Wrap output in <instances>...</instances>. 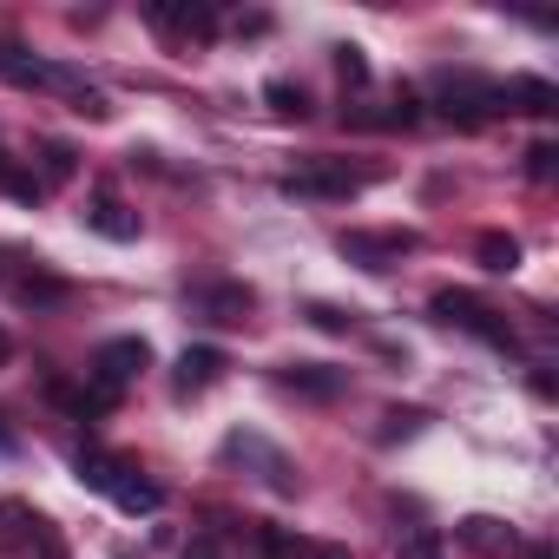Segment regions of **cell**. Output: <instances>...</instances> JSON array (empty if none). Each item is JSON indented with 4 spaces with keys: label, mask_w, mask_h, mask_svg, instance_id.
I'll use <instances>...</instances> for the list:
<instances>
[{
    "label": "cell",
    "mask_w": 559,
    "mask_h": 559,
    "mask_svg": "<svg viewBox=\"0 0 559 559\" xmlns=\"http://www.w3.org/2000/svg\"><path fill=\"white\" fill-rule=\"evenodd\" d=\"M474 250H480V263H487V270H500V276H507V270H520V237H507V230H480V243H474Z\"/></svg>",
    "instance_id": "cell-16"
},
{
    "label": "cell",
    "mask_w": 559,
    "mask_h": 559,
    "mask_svg": "<svg viewBox=\"0 0 559 559\" xmlns=\"http://www.w3.org/2000/svg\"><path fill=\"white\" fill-rule=\"evenodd\" d=\"M552 106H559L552 80H533V73H520V80H507V86H500V112H533V119H546Z\"/></svg>",
    "instance_id": "cell-10"
},
{
    "label": "cell",
    "mask_w": 559,
    "mask_h": 559,
    "mask_svg": "<svg viewBox=\"0 0 559 559\" xmlns=\"http://www.w3.org/2000/svg\"><path fill=\"white\" fill-rule=\"evenodd\" d=\"M185 559H224V552H217V539L204 533V539H191V546H185Z\"/></svg>",
    "instance_id": "cell-23"
},
{
    "label": "cell",
    "mask_w": 559,
    "mask_h": 559,
    "mask_svg": "<svg viewBox=\"0 0 559 559\" xmlns=\"http://www.w3.org/2000/svg\"><path fill=\"white\" fill-rule=\"evenodd\" d=\"M276 382H284L290 395H310V402H336L349 389V376L330 369V362H284V369H276Z\"/></svg>",
    "instance_id": "cell-8"
},
{
    "label": "cell",
    "mask_w": 559,
    "mask_h": 559,
    "mask_svg": "<svg viewBox=\"0 0 559 559\" xmlns=\"http://www.w3.org/2000/svg\"><path fill=\"white\" fill-rule=\"evenodd\" d=\"M263 99H270V112H276V119H310V93H304L297 80H270V86H263Z\"/></svg>",
    "instance_id": "cell-15"
},
{
    "label": "cell",
    "mask_w": 559,
    "mask_h": 559,
    "mask_svg": "<svg viewBox=\"0 0 559 559\" xmlns=\"http://www.w3.org/2000/svg\"><path fill=\"white\" fill-rule=\"evenodd\" d=\"M336 73H343V86H369V60H362V47H336Z\"/></svg>",
    "instance_id": "cell-18"
},
{
    "label": "cell",
    "mask_w": 559,
    "mask_h": 559,
    "mask_svg": "<svg viewBox=\"0 0 559 559\" xmlns=\"http://www.w3.org/2000/svg\"><path fill=\"white\" fill-rule=\"evenodd\" d=\"M415 428H421V415H415V408H395V415H389V435H415Z\"/></svg>",
    "instance_id": "cell-22"
},
{
    "label": "cell",
    "mask_w": 559,
    "mask_h": 559,
    "mask_svg": "<svg viewBox=\"0 0 559 559\" xmlns=\"http://www.w3.org/2000/svg\"><path fill=\"white\" fill-rule=\"evenodd\" d=\"M284 191H290V198H356V191H362V171H349V165H336V158H317V165L290 171Z\"/></svg>",
    "instance_id": "cell-4"
},
{
    "label": "cell",
    "mask_w": 559,
    "mask_h": 559,
    "mask_svg": "<svg viewBox=\"0 0 559 559\" xmlns=\"http://www.w3.org/2000/svg\"><path fill=\"white\" fill-rule=\"evenodd\" d=\"M415 243H421L415 230H376V237H369V230H343V257L362 263V270H389V263H402Z\"/></svg>",
    "instance_id": "cell-5"
},
{
    "label": "cell",
    "mask_w": 559,
    "mask_h": 559,
    "mask_svg": "<svg viewBox=\"0 0 559 559\" xmlns=\"http://www.w3.org/2000/svg\"><path fill=\"white\" fill-rule=\"evenodd\" d=\"M224 369H230V362H224V349H211V343L185 349V356H178V395H204Z\"/></svg>",
    "instance_id": "cell-11"
},
{
    "label": "cell",
    "mask_w": 559,
    "mask_h": 559,
    "mask_svg": "<svg viewBox=\"0 0 559 559\" xmlns=\"http://www.w3.org/2000/svg\"><path fill=\"white\" fill-rule=\"evenodd\" d=\"M454 533H461V546H474L480 559H507V552H513V533H507L500 520H487V513H474V520H461Z\"/></svg>",
    "instance_id": "cell-13"
},
{
    "label": "cell",
    "mask_w": 559,
    "mask_h": 559,
    "mask_svg": "<svg viewBox=\"0 0 559 559\" xmlns=\"http://www.w3.org/2000/svg\"><path fill=\"white\" fill-rule=\"evenodd\" d=\"M402 559H441V533L435 526H408L402 533Z\"/></svg>",
    "instance_id": "cell-17"
},
{
    "label": "cell",
    "mask_w": 559,
    "mask_h": 559,
    "mask_svg": "<svg viewBox=\"0 0 559 559\" xmlns=\"http://www.w3.org/2000/svg\"><path fill=\"white\" fill-rule=\"evenodd\" d=\"M86 224H93L99 237H112V243H132V237H139V211H126V204H119L112 191H99V198H93Z\"/></svg>",
    "instance_id": "cell-12"
},
{
    "label": "cell",
    "mask_w": 559,
    "mask_h": 559,
    "mask_svg": "<svg viewBox=\"0 0 559 559\" xmlns=\"http://www.w3.org/2000/svg\"><path fill=\"white\" fill-rule=\"evenodd\" d=\"M8 356H14V343H8V330H0V362H8Z\"/></svg>",
    "instance_id": "cell-25"
},
{
    "label": "cell",
    "mask_w": 559,
    "mask_h": 559,
    "mask_svg": "<svg viewBox=\"0 0 559 559\" xmlns=\"http://www.w3.org/2000/svg\"><path fill=\"white\" fill-rule=\"evenodd\" d=\"M526 559H552V546H546V539H539V546H526Z\"/></svg>",
    "instance_id": "cell-24"
},
{
    "label": "cell",
    "mask_w": 559,
    "mask_h": 559,
    "mask_svg": "<svg viewBox=\"0 0 559 559\" xmlns=\"http://www.w3.org/2000/svg\"><path fill=\"white\" fill-rule=\"evenodd\" d=\"M0 73H8L14 86H73L67 73H53V67L27 60V53H21V47H8V40H0Z\"/></svg>",
    "instance_id": "cell-14"
},
{
    "label": "cell",
    "mask_w": 559,
    "mask_h": 559,
    "mask_svg": "<svg viewBox=\"0 0 559 559\" xmlns=\"http://www.w3.org/2000/svg\"><path fill=\"white\" fill-rule=\"evenodd\" d=\"M310 323H317V330H349V317L330 310V304H310Z\"/></svg>",
    "instance_id": "cell-21"
},
{
    "label": "cell",
    "mask_w": 559,
    "mask_h": 559,
    "mask_svg": "<svg viewBox=\"0 0 559 559\" xmlns=\"http://www.w3.org/2000/svg\"><path fill=\"white\" fill-rule=\"evenodd\" d=\"M145 21L158 27V34H178V40H217V8H204V0H185V8H165V0H152L145 8Z\"/></svg>",
    "instance_id": "cell-6"
},
{
    "label": "cell",
    "mask_w": 559,
    "mask_h": 559,
    "mask_svg": "<svg viewBox=\"0 0 559 559\" xmlns=\"http://www.w3.org/2000/svg\"><path fill=\"white\" fill-rule=\"evenodd\" d=\"M145 362H152L145 336H112V343H106V349L93 356V389L119 402V395H126V382H132V376H139Z\"/></svg>",
    "instance_id": "cell-3"
},
{
    "label": "cell",
    "mask_w": 559,
    "mask_h": 559,
    "mask_svg": "<svg viewBox=\"0 0 559 559\" xmlns=\"http://www.w3.org/2000/svg\"><path fill=\"white\" fill-rule=\"evenodd\" d=\"M435 112L448 119V126H461V132H474V126H487L493 112H500V80H480V73H441L435 80Z\"/></svg>",
    "instance_id": "cell-1"
},
{
    "label": "cell",
    "mask_w": 559,
    "mask_h": 559,
    "mask_svg": "<svg viewBox=\"0 0 559 559\" xmlns=\"http://www.w3.org/2000/svg\"><path fill=\"white\" fill-rule=\"evenodd\" d=\"M552 171H559V145H552V139H539V145L526 152V178H539V185H546Z\"/></svg>",
    "instance_id": "cell-19"
},
{
    "label": "cell",
    "mask_w": 559,
    "mask_h": 559,
    "mask_svg": "<svg viewBox=\"0 0 559 559\" xmlns=\"http://www.w3.org/2000/svg\"><path fill=\"white\" fill-rule=\"evenodd\" d=\"M191 304H198V317H204V323H243V317L257 310L250 284H204Z\"/></svg>",
    "instance_id": "cell-9"
},
{
    "label": "cell",
    "mask_w": 559,
    "mask_h": 559,
    "mask_svg": "<svg viewBox=\"0 0 559 559\" xmlns=\"http://www.w3.org/2000/svg\"><path fill=\"white\" fill-rule=\"evenodd\" d=\"M428 310H435L441 323H454V330H467V336H480V343L507 349V356L520 349V336H513V330H507V323H500L480 297H474V290H435V304H428Z\"/></svg>",
    "instance_id": "cell-2"
},
{
    "label": "cell",
    "mask_w": 559,
    "mask_h": 559,
    "mask_svg": "<svg viewBox=\"0 0 559 559\" xmlns=\"http://www.w3.org/2000/svg\"><path fill=\"white\" fill-rule=\"evenodd\" d=\"M106 493H112V500H119L126 513H158V507H165V487H158V480H145V474H139L132 461H119V454H112Z\"/></svg>",
    "instance_id": "cell-7"
},
{
    "label": "cell",
    "mask_w": 559,
    "mask_h": 559,
    "mask_svg": "<svg viewBox=\"0 0 559 559\" xmlns=\"http://www.w3.org/2000/svg\"><path fill=\"white\" fill-rule=\"evenodd\" d=\"M60 178H73V145L53 139V145H47V178H40V185H60Z\"/></svg>",
    "instance_id": "cell-20"
}]
</instances>
